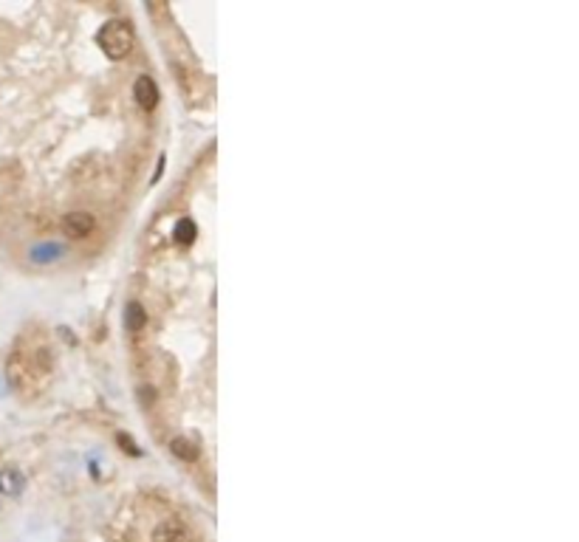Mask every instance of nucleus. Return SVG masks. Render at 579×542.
<instances>
[{"mask_svg": "<svg viewBox=\"0 0 579 542\" xmlns=\"http://www.w3.org/2000/svg\"><path fill=\"white\" fill-rule=\"evenodd\" d=\"M133 96H136L139 108L153 110V108L158 105V88H156V82H153L150 76H139L136 85H133Z\"/></svg>", "mask_w": 579, "mask_h": 542, "instance_id": "nucleus-5", "label": "nucleus"}, {"mask_svg": "<svg viewBox=\"0 0 579 542\" xmlns=\"http://www.w3.org/2000/svg\"><path fill=\"white\" fill-rule=\"evenodd\" d=\"M153 542H192V534L178 520H164L156 525Z\"/></svg>", "mask_w": 579, "mask_h": 542, "instance_id": "nucleus-4", "label": "nucleus"}, {"mask_svg": "<svg viewBox=\"0 0 579 542\" xmlns=\"http://www.w3.org/2000/svg\"><path fill=\"white\" fill-rule=\"evenodd\" d=\"M195 235H198V229H195V223L192 221H178V226H176V240L181 243V246H190L192 240H195Z\"/></svg>", "mask_w": 579, "mask_h": 542, "instance_id": "nucleus-7", "label": "nucleus"}, {"mask_svg": "<svg viewBox=\"0 0 579 542\" xmlns=\"http://www.w3.org/2000/svg\"><path fill=\"white\" fill-rule=\"evenodd\" d=\"M170 449H173L178 457H184V461H195V457H198V446H195V443H190L187 438H173Z\"/></svg>", "mask_w": 579, "mask_h": 542, "instance_id": "nucleus-6", "label": "nucleus"}, {"mask_svg": "<svg viewBox=\"0 0 579 542\" xmlns=\"http://www.w3.org/2000/svg\"><path fill=\"white\" fill-rule=\"evenodd\" d=\"M94 229H96V218H94L91 212L76 210V212H68V215L62 218V232H65L68 237H74V240L88 237Z\"/></svg>", "mask_w": 579, "mask_h": 542, "instance_id": "nucleus-3", "label": "nucleus"}, {"mask_svg": "<svg viewBox=\"0 0 579 542\" xmlns=\"http://www.w3.org/2000/svg\"><path fill=\"white\" fill-rule=\"evenodd\" d=\"M96 43L99 49L105 51V57L110 60H125L136 43V31L128 20H108L99 34H96Z\"/></svg>", "mask_w": 579, "mask_h": 542, "instance_id": "nucleus-2", "label": "nucleus"}, {"mask_svg": "<svg viewBox=\"0 0 579 542\" xmlns=\"http://www.w3.org/2000/svg\"><path fill=\"white\" fill-rule=\"evenodd\" d=\"M6 376H9V384L23 396L43 393L49 379H51V353H49V348L40 345V342H23L6 364Z\"/></svg>", "mask_w": 579, "mask_h": 542, "instance_id": "nucleus-1", "label": "nucleus"}]
</instances>
